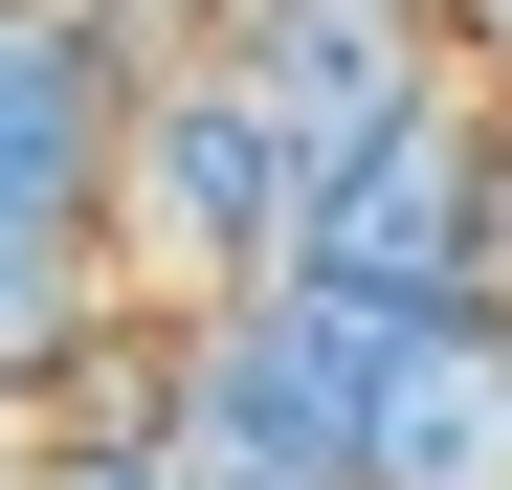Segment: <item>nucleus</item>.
I'll return each mask as SVG.
<instances>
[{
    "label": "nucleus",
    "mask_w": 512,
    "mask_h": 490,
    "mask_svg": "<svg viewBox=\"0 0 512 490\" xmlns=\"http://www.w3.org/2000/svg\"><path fill=\"white\" fill-rule=\"evenodd\" d=\"M290 223H312V134L268 112V67L245 45L156 67L112 134V268H156V312H201V290H268Z\"/></svg>",
    "instance_id": "f03ea898"
},
{
    "label": "nucleus",
    "mask_w": 512,
    "mask_h": 490,
    "mask_svg": "<svg viewBox=\"0 0 512 490\" xmlns=\"http://www.w3.org/2000/svg\"><path fill=\"white\" fill-rule=\"evenodd\" d=\"M23 490H179V468H156V424H134V401H112V424H90V446H45Z\"/></svg>",
    "instance_id": "423d86ee"
},
{
    "label": "nucleus",
    "mask_w": 512,
    "mask_h": 490,
    "mask_svg": "<svg viewBox=\"0 0 512 490\" xmlns=\"http://www.w3.org/2000/svg\"><path fill=\"white\" fill-rule=\"evenodd\" d=\"M379 335L401 312L379 290H201V312H156V379H134V424L179 490H357V401H379Z\"/></svg>",
    "instance_id": "f257e3e1"
},
{
    "label": "nucleus",
    "mask_w": 512,
    "mask_h": 490,
    "mask_svg": "<svg viewBox=\"0 0 512 490\" xmlns=\"http://www.w3.org/2000/svg\"><path fill=\"white\" fill-rule=\"evenodd\" d=\"M134 90H156V67L112 45V0H0V179H23V201H90V223H112Z\"/></svg>",
    "instance_id": "20e7f679"
},
{
    "label": "nucleus",
    "mask_w": 512,
    "mask_h": 490,
    "mask_svg": "<svg viewBox=\"0 0 512 490\" xmlns=\"http://www.w3.org/2000/svg\"><path fill=\"white\" fill-rule=\"evenodd\" d=\"M446 23H468V45H490V90H512V0H446Z\"/></svg>",
    "instance_id": "0eeeda50"
},
{
    "label": "nucleus",
    "mask_w": 512,
    "mask_h": 490,
    "mask_svg": "<svg viewBox=\"0 0 512 490\" xmlns=\"http://www.w3.org/2000/svg\"><path fill=\"white\" fill-rule=\"evenodd\" d=\"M0 490H23V446H0Z\"/></svg>",
    "instance_id": "6e6552de"
},
{
    "label": "nucleus",
    "mask_w": 512,
    "mask_h": 490,
    "mask_svg": "<svg viewBox=\"0 0 512 490\" xmlns=\"http://www.w3.org/2000/svg\"><path fill=\"white\" fill-rule=\"evenodd\" d=\"M90 357H112V223L0 179V401H23V379H90Z\"/></svg>",
    "instance_id": "39448f33"
},
{
    "label": "nucleus",
    "mask_w": 512,
    "mask_h": 490,
    "mask_svg": "<svg viewBox=\"0 0 512 490\" xmlns=\"http://www.w3.org/2000/svg\"><path fill=\"white\" fill-rule=\"evenodd\" d=\"M357 490H512V290H423L379 335Z\"/></svg>",
    "instance_id": "7ed1b4c3"
}]
</instances>
